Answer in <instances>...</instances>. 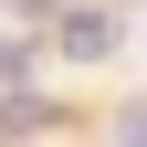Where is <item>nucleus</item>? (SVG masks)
<instances>
[{
    "label": "nucleus",
    "mask_w": 147,
    "mask_h": 147,
    "mask_svg": "<svg viewBox=\"0 0 147 147\" xmlns=\"http://www.w3.org/2000/svg\"><path fill=\"white\" fill-rule=\"evenodd\" d=\"M63 53H74V63L116 53V11H63Z\"/></svg>",
    "instance_id": "1"
},
{
    "label": "nucleus",
    "mask_w": 147,
    "mask_h": 147,
    "mask_svg": "<svg viewBox=\"0 0 147 147\" xmlns=\"http://www.w3.org/2000/svg\"><path fill=\"white\" fill-rule=\"evenodd\" d=\"M0 11H11V21H42V11H53V0H0Z\"/></svg>",
    "instance_id": "2"
}]
</instances>
